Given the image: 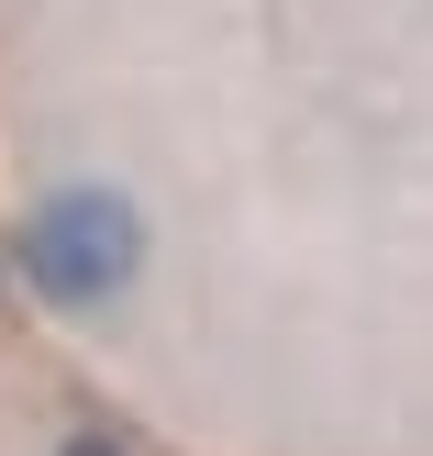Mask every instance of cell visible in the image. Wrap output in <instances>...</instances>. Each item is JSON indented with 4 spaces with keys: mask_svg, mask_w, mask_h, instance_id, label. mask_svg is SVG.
I'll use <instances>...</instances> for the list:
<instances>
[{
    "mask_svg": "<svg viewBox=\"0 0 433 456\" xmlns=\"http://www.w3.org/2000/svg\"><path fill=\"white\" fill-rule=\"evenodd\" d=\"M145 279V200L111 190V178H56V190L22 212V289L67 323H100L133 301Z\"/></svg>",
    "mask_w": 433,
    "mask_h": 456,
    "instance_id": "obj_1",
    "label": "cell"
},
{
    "mask_svg": "<svg viewBox=\"0 0 433 456\" xmlns=\"http://www.w3.org/2000/svg\"><path fill=\"white\" fill-rule=\"evenodd\" d=\"M56 456H133V445H111V435H67Z\"/></svg>",
    "mask_w": 433,
    "mask_h": 456,
    "instance_id": "obj_2",
    "label": "cell"
}]
</instances>
